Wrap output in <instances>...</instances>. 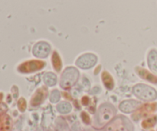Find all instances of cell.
I'll return each instance as SVG.
<instances>
[{"mask_svg":"<svg viewBox=\"0 0 157 131\" xmlns=\"http://www.w3.org/2000/svg\"><path fill=\"white\" fill-rule=\"evenodd\" d=\"M133 93L138 97L145 101L156 99L157 93L151 87L144 84H139L133 88Z\"/></svg>","mask_w":157,"mask_h":131,"instance_id":"6da1fadb","label":"cell"},{"mask_svg":"<svg viewBox=\"0 0 157 131\" xmlns=\"http://www.w3.org/2000/svg\"><path fill=\"white\" fill-rule=\"evenodd\" d=\"M78 78V73L77 70L74 68H69L65 71L62 76L61 84L64 87H71L76 82Z\"/></svg>","mask_w":157,"mask_h":131,"instance_id":"7a4b0ae2","label":"cell"},{"mask_svg":"<svg viewBox=\"0 0 157 131\" xmlns=\"http://www.w3.org/2000/svg\"><path fill=\"white\" fill-rule=\"evenodd\" d=\"M97 62V58L94 55L87 54L81 56L77 61V65L81 68L88 69L93 67Z\"/></svg>","mask_w":157,"mask_h":131,"instance_id":"3957f363","label":"cell"},{"mask_svg":"<svg viewBox=\"0 0 157 131\" xmlns=\"http://www.w3.org/2000/svg\"><path fill=\"white\" fill-rule=\"evenodd\" d=\"M50 52V46L45 42H39L35 46L33 54L38 58H46Z\"/></svg>","mask_w":157,"mask_h":131,"instance_id":"277c9868","label":"cell"},{"mask_svg":"<svg viewBox=\"0 0 157 131\" xmlns=\"http://www.w3.org/2000/svg\"><path fill=\"white\" fill-rule=\"evenodd\" d=\"M138 104L136 101H125L123 104H121V109L123 110V111L124 112H130L133 111V110L137 107Z\"/></svg>","mask_w":157,"mask_h":131,"instance_id":"5b68a950","label":"cell"},{"mask_svg":"<svg viewBox=\"0 0 157 131\" xmlns=\"http://www.w3.org/2000/svg\"><path fill=\"white\" fill-rule=\"evenodd\" d=\"M149 60L153 61V63L149 64V65L150 66V68H151L153 71L157 72V54L156 52H151V54L150 55V57H149Z\"/></svg>","mask_w":157,"mask_h":131,"instance_id":"8992f818","label":"cell"},{"mask_svg":"<svg viewBox=\"0 0 157 131\" xmlns=\"http://www.w3.org/2000/svg\"><path fill=\"white\" fill-rule=\"evenodd\" d=\"M49 81H46V84H48V85L50 86H52L53 84H55V83H56V77L54 75H52V73H48L47 74V75H45V77H44V80H48Z\"/></svg>","mask_w":157,"mask_h":131,"instance_id":"52a82bcc","label":"cell"}]
</instances>
